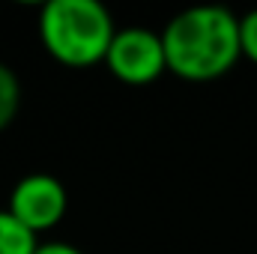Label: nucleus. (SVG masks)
Returning a JSON list of instances; mask_svg holds the SVG:
<instances>
[{"mask_svg": "<svg viewBox=\"0 0 257 254\" xmlns=\"http://www.w3.org/2000/svg\"><path fill=\"white\" fill-rule=\"evenodd\" d=\"M162 42L168 72L192 84L227 75L242 57L239 18L224 6H192L174 15L162 30Z\"/></svg>", "mask_w": 257, "mask_h": 254, "instance_id": "nucleus-1", "label": "nucleus"}, {"mask_svg": "<svg viewBox=\"0 0 257 254\" xmlns=\"http://www.w3.org/2000/svg\"><path fill=\"white\" fill-rule=\"evenodd\" d=\"M18 108H21V84L9 66L0 63V132L15 120Z\"/></svg>", "mask_w": 257, "mask_h": 254, "instance_id": "nucleus-6", "label": "nucleus"}, {"mask_svg": "<svg viewBox=\"0 0 257 254\" xmlns=\"http://www.w3.org/2000/svg\"><path fill=\"white\" fill-rule=\"evenodd\" d=\"M39 242L9 209H0V254H36Z\"/></svg>", "mask_w": 257, "mask_h": 254, "instance_id": "nucleus-5", "label": "nucleus"}, {"mask_svg": "<svg viewBox=\"0 0 257 254\" xmlns=\"http://www.w3.org/2000/svg\"><path fill=\"white\" fill-rule=\"evenodd\" d=\"M36 254H84V251L69 245V242H45V245L36 248Z\"/></svg>", "mask_w": 257, "mask_h": 254, "instance_id": "nucleus-8", "label": "nucleus"}, {"mask_svg": "<svg viewBox=\"0 0 257 254\" xmlns=\"http://www.w3.org/2000/svg\"><path fill=\"white\" fill-rule=\"evenodd\" d=\"M105 66L111 69V75L117 81L132 84V87H144V84L159 81L168 72L162 33H153L147 27L117 30V36L105 54Z\"/></svg>", "mask_w": 257, "mask_h": 254, "instance_id": "nucleus-3", "label": "nucleus"}, {"mask_svg": "<svg viewBox=\"0 0 257 254\" xmlns=\"http://www.w3.org/2000/svg\"><path fill=\"white\" fill-rule=\"evenodd\" d=\"M66 206H69V194L66 186L51 177V174H27L24 180L15 183V189L9 194V212L30 230V233H42L51 230L63 221Z\"/></svg>", "mask_w": 257, "mask_h": 254, "instance_id": "nucleus-4", "label": "nucleus"}, {"mask_svg": "<svg viewBox=\"0 0 257 254\" xmlns=\"http://www.w3.org/2000/svg\"><path fill=\"white\" fill-rule=\"evenodd\" d=\"M239 42H242V57H248L257 66V9L239 18Z\"/></svg>", "mask_w": 257, "mask_h": 254, "instance_id": "nucleus-7", "label": "nucleus"}, {"mask_svg": "<svg viewBox=\"0 0 257 254\" xmlns=\"http://www.w3.org/2000/svg\"><path fill=\"white\" fill-rule=\"evenodd\" d=\"M117 27L96 0H51L42 6L39 39L57 63L72 69L105 63Z\"/></svg>", "mask_w": 257, "mask_h": 254, "instance_id": "nucleus-2", "label": "nucleus"}]
</instances>
